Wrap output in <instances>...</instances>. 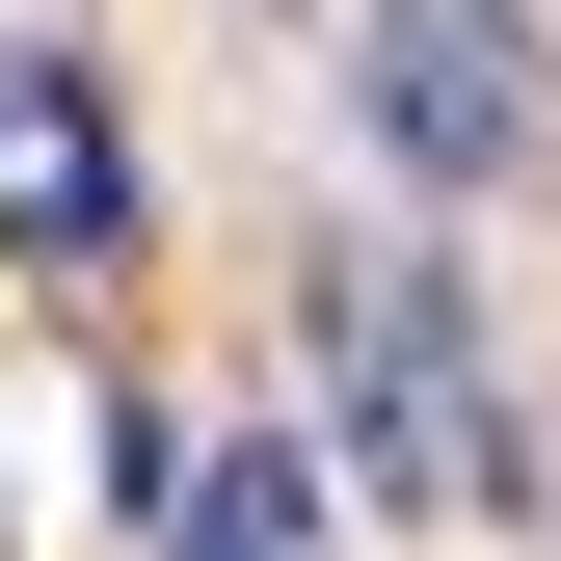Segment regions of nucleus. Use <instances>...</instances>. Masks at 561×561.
<instances>
[{
    "instance_id": "f257e3e1",
    "label": "nucleus",
    "mask_w": 561,
    "mask_h": 561,
    "mask_svg": "<svg viewBox=\"0 0 561 561\" xmlns=\"http://www.w3.org/2000/svg\"><path fill=\"white\" fill-rule=\"evenodd\" d=\"M321 401H347V455H375L401 508H508V401H481L428 241H321Z\"/></svg>"
},
{
    "instance_id": "f03ea898",
    "label": "nucleus",
    "mask_w": 561,
    "mask_h": 561,
    "mask_svg": "<svg viewBox=\"0 0 561 561\" xmlns=\"http://www.w3.org/2000/svg\"><path fill=\"white\" fill-rule=\"evenodd\" d=\"M347 81H375V161H401V187H535V161H561L535 0H347Z\"/></svg>"
},
{
    "instance_id": "7ed1b4c3",
    "label": "nucleus",
    "mask_w": 561,
    "mask_h": 561,
    "mask_svg": "<svg viewBox=\"0 0 561 561\" xmlns=\"http://www.w3.org/2000/svg\"><path fill=\"white\" fill-rule=\"evenodd\" d=\"M134 241V107L54 27H0V267H107Z\"/></svg>"
},
{
    "instance_id": "20e7f679",
    "label": "nucleus",
    "mask_w": 561,
    "mask_h": 561,
    "mask_svg": "<svg viewBox=\"0 0 561 561\" xmlns=\"http://www.w3.org/2000/svg\"><path fill=\"white\" fill-rule=\"evenodd\" d=\"M187 561H321V428H241L187 481Z\"/></svg>"
}]
</instances>
